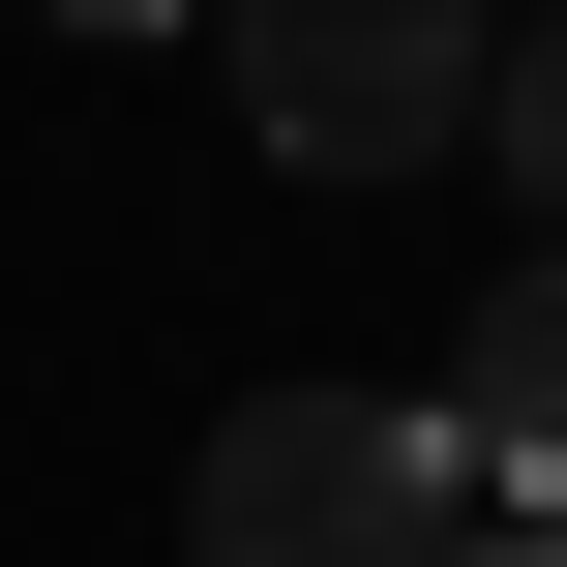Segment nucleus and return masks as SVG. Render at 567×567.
I'll return each instance as SVG.
<instances>
[{
  "label": "nucleus",
  "mask_w": 567,
  "mask_h": 567,
  "mask_svg": "<svg viewBox=\"0 0 567 567\" xmlns=\"http://www.w3.org/2000/svg\"><path fill=\"white\" fill-rule=\"evenodd\" d=\"M449 538H478V478L389 389H239L209 478H179V567H449Z\"/></svg>",
  "instance_id": "f257e3e1"
},
{
  "label": "nucleus",
  "mask_w": 567,
  "mask_h": 567,
  "mask_svg": "<svg viewBox=\"0 0 567 567\" xmlns=\"http://www.w3.org/2000/svg\"><path fill=\"white\" fill-rule=\"evenodd\" d=\"M209 60H239L269 179H419V150H478L508 0H209Z\"/></svg>",
  "instance_id": "f03ea898"
},
{
  "label": "nucleus",
  "mask_w": 567,
  "mask_h": 567,
  "mask_svg": "<svg viewBox=\"0 0 567 567\" xmlns=\"http://www.w3.org/2000/svg\"><path fill=\"white\" fill-rule=\"evenodd\" d=\"M419 419H449V478H478V508H567V239L449 329V389H419Z\"/></svg>",
  "instance_id": "7ed1b4c3"
},
{
  "label": "nucleus",
  "mask_w": 567,
  "mask_h": 567,
  "mask_svg": "<svg viewBox=\"0 0 567 567\" xmlns=\"http://www.w3.org/2000/svg\"><path fill=\"white\" fill-rule=\"evenodd\" d=\"M449 567H567V508H478V538H449Z\"/></svg>",
  "instance_id": "39448f33"
},
{
  "label": "nucleus",
  "mask_w": 567,
  "mask_h": 567,
  "mask_svg": "<svg viewBox=\"0 0 567 567\" xmlns=\"http://www.w3.org/2000/svg\"><path fill=\"white\" fill-rule=\"evenodd\" d=\"M60 30H209V0H60Z\"/></svg>",
  "instance_id": "423d86ee"
},
{
  "label": "nucleus",
  "mask_w": 567,
  "mask_h": 567,
  "mask_svg": "<svg viewBox=\"0 0 567 567\" xmlns=\"http://www.w3.org/2000/svg\"><path fill=\"white\" fill-rule=\"evenodd\" d=\"M478 150L538 179V239H567V0H508V60H478Z\"/></svg>",
  "instance_id": "20e7f679"
}]
</instances>
